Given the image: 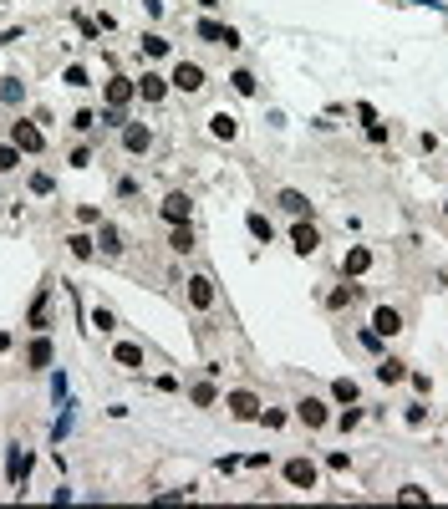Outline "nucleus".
Returning a JSON list of instances; mask_svg holds the SVG:
<instances>
[{"mask_svg":"<svg viewBox=\"0 0 448 509\" xmlns=\"http://www.w3.org/2000/svg\"><path fill=\"white\" fill-rule=\"evenodd\" d=\"M194 31H199V41H215V46H224V51H234V46H240V31H234V26H224V20H209V15H204Z\"/></svg>","mask_w":448,"mask_h":509,"instance_id":"nucleus-1","label":"nucleus"},{"mask_svg":"<svg viewBox=\"0 0 448 509\" xmlns=\"http://www.w3.org/2000/svg\"><path fill=\"white\" fill-rule=\"evenodd\" d=\"M11 143L20 148V153H41V143H46V138H41L36 122H11Z\"/></svg>","mask_w":448,"mask_h":509,"instance_id":"nucleus-2","label":"nucleus"},{"mask_svg":"<svg viewBox=\"0 0 448 509\" xmlns=\"http://www.w3.org/2000/svg\"><path fill=\"white\" fill-rule=\"evenodd\" d=\"M286 484L290 489H316V463L311 458H290L286 463Z\"/></svg>","mask_w":448,"mask_h":509,"instance_id":"nucleus-3","label":"nucleus"},{"mask_svg":"<svg viewBox=\"0 0 448 509\" xmlns=\"http://www.w3.org/2000/svg\"><path fill=\"white\" fill-rule=\"evenodd\" d=\"M224 408L240 418V423H250V418H260V402H255V392H229L224 397Z\"/></svg>","mask_w":448,"mask_h":509,"instance_id":"nucleus-4","label":"nucleus"},{"mask_svg":"<svg viewBox=\"0 0 448 509\" xmlns=\"http://www.w3.org/2000/svg\"><path fill=\"white\" fill-rule=\"evenodd\" d=\"M108 108H127V102H133V92H138V82H127V77H108Z\"/></svg>","mask_w":448,"mask_h":509,"instance_id":"nucleus-5","label":"nucleus"},{"mask_svg":"<svg viewBox=\"0 0 448 509\" xmlns=\"http://www.w3.org/2000/svg\"><path fill=\"white\" fill-rule=\"evenodd\" d=\"M188 306H199V311L215 306V281H209V275H194V281H188Z\"/></svg>","mask_w":448,"mask_h":509,"instance_id":"nucleus-6","label":"nucleus"},{"mask_svg":"<svg viewBox=\"0 0 448 509\" xmlns=\"http://www.w3.org/2000/svg\"><path fill=\"white\" fill-rule=\"evenodd\" d=\"M174 87L179 92H199L204 87V72L194 67V61H179V67H174Z\"/></svg>","mask_w":448,"mask_h":509,"instance_id":"nucleus-7","label":"nucleus"},{"mask_svg":"<svg viewBox=\"0 0 448 509\" xmlns=\"http://www.w3.org/2000/svg\"><path fill=\"white\" fill-rule=\"evenodd\" d=\"M148 143H153V133H148L143 122H127L122 127V148H127V153H148Z\"/></svg>","mask_w":448,"mask_h":509,"instance_id":"nucleus-8","label":"nucleus"},{"mask_svg":"<svg viewBox=\"0 0 448 509\" xmlns=\"http://www.w3.org/2000/svg\"><path fill=\"white\" fill-rule=\"evenodd\" d=\"M26 367L31 372H46L51 367V342H46V336H36V342L26 347Z\"/></svg>","mask_w":448,"mask_h":509,"instance_id":"nucleus-9","label":"nucleus"},{"mask_svg":"<svg viewBox=\"0 0 448 509\" xmlns=\"http://www.w3.org/2000/svg\"><path fill=\"white\" fill-rule=\"evenodd\" d=\"M163 92H168V77H158V72H143V82H138V97H143V102H163Z\"/></svg>","mask_w":448,"mask_h":509,"instance_id":"nucleus-10","label":"nucleus"},{"mask_svg":"<svg viewBox=\"0 0 448 509\" xmlns=\"http://www.w3.org/2000/svg\"><path fill=\"white\" fill-rule=\"evenodd\" d=\"M188 209H194V204H188V194H168V199H163V219H168V224H188Z\"/></svg>","mask_w":448,"mask_h":509,"instance_id":"nucleus-11","label":"nucleus"},{"mask_svg":"<svg viewBox=\"0 0 448 509\" xmlns=\"http://www.w3.org/2000/svg\"><path fill=\"white\" fill-rule=\"evenodd\" d=\"M290 245H295V254H316V245H321V235H316L311 224H295V229H290Z\"/></svg>","mask_w":448,"mask_h":509,"instance_id":"nucleus-12","label":"nucleus"},{"mask_svg":"<svg viewBox=\"0 0 448 509\" xmlns=\"http://www.w3.org/2000/svg\"><path fill=\"white\" fill-rule=\"evenodd\" d=\"M372 331H377V336H397V331H402V316H397L392 306H382V311L372 316Z\"/></svg>","mask_w":448,"mask_h":509,"instance_id":"nucleus-13","label":"nucleus"},{"mask_svg":"<svg viewBox=\"0 0 448 509\" xmlns=\"http://www.w3.org/2000/svg\"><path fill=\"white\" fill-rule=\"evenodd\" d=\"M295 413H301V418H306V428H321V423L331 418L321 397H306V402H301V408H295Z\"/></svg>","mask_w":448,"mask_h":509,"instance_id":"nucleus-14","label":"nucleus"},{"mask_svg":"<svg viewBox=\"0 0 448 509\" xmlns=\"http://www.w3.org/2000/svg\"><path fill=\"white\" fill-rule=\"evenodd\" d=\"M372 270V250L367 245H352L347 250V275H367Z\"/></svg>","mask_w":448,"mask_h":509,"instance_id":"nucleus-15","label":"nucleus"},{"mask_svg":"<svg viewBox=\"0 0 448 509\" xmlns=\"http://www.w3.org/2000/svg\"><path fill=\"white\" fill-rule=\"evenodd\" d=\"M281 209H286V214H295V219H301V214H311V204H306V194H301V188H281Z\"/></svg>","mask_w":448,"mask_h":509,"instance_id":"nucleus-16","label":"nucleus"},{"mask_svg":"<svg viewBox=\"0 0 448 509\" xmlns=\"http://www.w3.org/2000/svg\"><path fill=\"white\" fill-rule=\"evenodd\" d=\"M46 321H51V285L36 295V306H31V326L36 331H46Z\"/></svg>","mask_w":448,"mask_h":509,"instance_id":"nucleus-17","label":"nucleus"},{"mask_svg":"<svg viewBox=\"0 0 448 509\" xmlns=\"http://www.w3.org/2000/svg\"><path fill=\"white\" fill-rule=\"evenodd\" d=\"M245 224H250V235L260 240V245H270V240H275V224H270L265 214H245Z\"/></svg>","mask_w":448,"mask_h":509,"instance_id":"nucleus-18","label":"nucleus"},{"mask_svg":"<svg viewBox=\"0 0 448 509\" xmlns=\"http://www.w3.org/2000/svg\"><path fill=\"white\" fill-rule=\"evenodd\" d=\"M113 356H117V367H133V372L143 367V347H138V342H122Z\"/></svg>","mask_w":448,"mask_h":509,"instance_id":"nucleus-19","label":"nucleus"},{"mask_svg":"<svg viewBox=\"0 0 448 509\" xmlns=\"http://www.w3.org/2000/svg\"><path fill=\"white\" fill-rule=\"evenodd\" d=\"M402 377H408V367H402L397 356H382L377 362V382H402Z\"/></svg>","mask_w":448,"mask_h":509,"instance_id":"nucleus-20","label":"nucleus"},{"mask_svg":"<svg viewBox=\"0 0 448 509\" xmlns=\"http://www.w3.org/2000/svg\"><path fill=\"white\" fill-rule=\"evenodd\" d=\"M97 245H102V254H117V250H122L117 224H102V229H97Z\"/></svg>","mask_w":448,"mask_h":509,"instance_id":"nucleus-21","label":"nucleus"},{"mask_svg":"<svg viewBox=\"0 0 448 509\" xmlns=\"http://www.w3.org/2000/svg\"><path fill=\"white\" fill-rule=\"evenodd\" d=\"M26 474H31V453L11 449V484H26Z\"/></svg>","mask_w":448,"mask_h":509,"instance_id":"nucleus-22","label":"nucleus"},{"mask_svg":"<svg viewBox=\"0 0 448 509\" xmlns=\"http://www.w3.org/2000/svg\"><path fill=\"white\" fill-rule=\"evenodd\" d=\"M168 245H174L179 254H188V250H194V229H188V224H174V235H168Z\"/></svg>","mask_w":448,"mask_h":509,"instance_id":"nucleus-23","label":"nucleus"},{"mask_svg":"<svg viewBox=\"0 0 448 509\" xmlns=\"http://www.w3.org/2000/svg\"><path fill=\"white\" fill-rule=\"evenodd\" d=\"M209 127H215V138H234V133H240V122H234L229 112H215V117H209Z\"/></svg>","mask_w":448,"mask_h":509,"instance_id":"nucleus-24","label":"nucleus"},{"mask_svg":"<svg viewBox=\"0 0 448 509\" xmlns=\"http://www.w3.org/2000/svg\"><path fill=\"white\" fill-rule=\"evenodd\" d=\"M331 397H336V402H357V382H352V377H336V382H331Z\"/></svg>","mask_w":448,"mask_h":509,"instance_id":"nucleus-25","label":"nucleus"},{"mask_svg":"<svg viewBox=\"0 0 448 509\" xmlns=\"http://www.w3.org/2000/svg\"><path fill=\"white\" fill-rule=\"evenodd\" d=\"M92 245L97 240H87V235H67V250L77 254V260H92Z\"/></svg>","mask_w":448,"mask_h":509,"instance_id":"nucleus-26","label":"nucleus"},{"mask_svg":"<svg viewBox=\"0 0 448 509\" xmlns=\"http://www.w3.org/2000/svg\"><path fill=\"white\" fill-rule=\"evenodd\" d=\"M11 168H20V148H0V174H11Z\"/></svg>","mask_w":448,"mask_h":509,"instance_id":"nucleus-27","label":"nucleus"},{"mask_svg":"<svg viewBox=\"0 0 448 509\" xmlns=\"http://www.w3.org/2000/svg\"><path fill=\"white\" fill-rule=\"evenodd\" d=\"M143 51H148V56H163V51H168V41H163L158 31H148V36H143Z\"/></svg>","mask_w":448,"mask_h":509,"instance_id":"nucleus-28","label":"nucleus"},{"mask_svg":"<svg viewBox=\"0 0 448 509\" xmlns=\"http://www.w3.org/2000/svg\"><path fill=\"white\" fill-rule=\"evenodd\" d=\"M229 87L240 92V97H250V92H255V77H250V72H234V77H229Z\"/></svg>","mask_w":448,"mask_h":509,"instance_id":"nucleus-29","label":"nucleus"},{"mask_svg":"<svg viewBox=\"0 0 448 509\" xmlns=\"http://www.w3.org/2000/svg\"><path fill=\"white\" fill-rule=\"evenodd\" d=\"M61 82H67V87H87V72H82V67H67V72H61Z\"/></svg>","mask_w":448,"mask_h":509,"instance_id":"nucleus-30","label":"nucleus"},{"mask_svg":"<svg viewBox=\"0 0 448 509\" xmlns=\"http://www.w3.org/2000/svg\"><path fill=\"white\" fill-rule=\"evenodd\" d=\"M92 326H97V331H113L117 321H113V311H102V306H97V311H92Z\"/></svg>","mask_w":448,"mask_h":509,"instance_id":"nucleus-31","label":"nucleus"},{"mask_svg":"<svg viewBox=\"0 0 448 509\" xmlns=\"http://www.w3.org/2000/svg\"><path fill=\"white\" fill-rule=\"evenodd\" d=\"M219 392L215 387H209V382H199V387H194V402H199V408H209V402H215Z\"/></svg>","mask_w":448,"mask_h":509,"instance_id":"nucleus-32","label":"nucleus"},{"mask_svg":"<svg viewBox=\"0 0 448 509\" xmlns=\"http://www.w3.org/2000/svg\"><path fill=\"white\" fill-rule=\"evenodd\" d=\"M102 127H127V117H122V108H108V112H102Z\"/></svg>","mask_w":448,"mask_h":509,"instance_id":"nucleus-33","label":"nucleus"},{"mask_svg":"<svg viewBox=\"0 0 448 509\" xmlns=\"http://www.w3.org/2000/svg\"><path fill=\"white\" fill-rule=\"evenodd\" d=\"M72 127H77V133H92L97 117H92V112H77V117H72Z\"/></svg>","mask_w":448,"mask_h":509,"instance_id":"nucleus-34","label":"nucleus"},{"mask_svg":"<svg viewBox=\"0 0 448 509\" xmlns=\"http://www.w3.org/2000/svg\"><path fill=\"white\" fill-rule=\"evenodd\" d=\"M20 97V82H0V102H15Z\"/></svg>","mask_w":448,"mask_h":509,"instance_id":"nucleus-35","label":"nucleus"},{"mask_svg":"<svg viewBox=\"0 0 448 509\" xmlns=\"http://www.w3.org/2000/svg\"><path fill=\"white\" fill-rule=\"evenodd\" d=\"M361 347H367V352H382V336L367 326V331H361Z\"/></svg>","mask_w":448,"mask_h":509,"instance_id":"nucleus-36","label":"nucleus"},{"mask_svg":"<svg viewBox=\"0 0 448 509\" xmlns=\"http://www.w3.org/2000/svg\"><path fill=\"white\" fill-rule=\"evenodd\" d=\"M6 347H11V331H0V352H6Z\"/></svg>","mask_w":448,"mask_h":509,"instance_id":"nucleus-37","label":"nucleus"},{"mask_svg":"<svg viewBox=\"0 0 448 509\" xmlns=\"http://www.w3.org/2000/svg\"><path fill=\"white\" fill-rule=\"evenodd\" d=\"M199 6H204V11H215V6H219V0H199Z\"/></svg>","mask_w":448,"mask_h":509,"instance_id":"nucleus-38","label":"nucleus"},{"mask_svg":"<svg viewBox=\"0 0 448 509\" xmlns=\"http://www.w3.org/2000/svg\"><path fill=\"white\" fill-rule=\"evenodd\" d=\"M443 214H448V204H443Z\"/></svg>","mask_w":448,"mask_h":509,"instance_id":"nucleus-39","label":"nucleus"}]
</instances>
